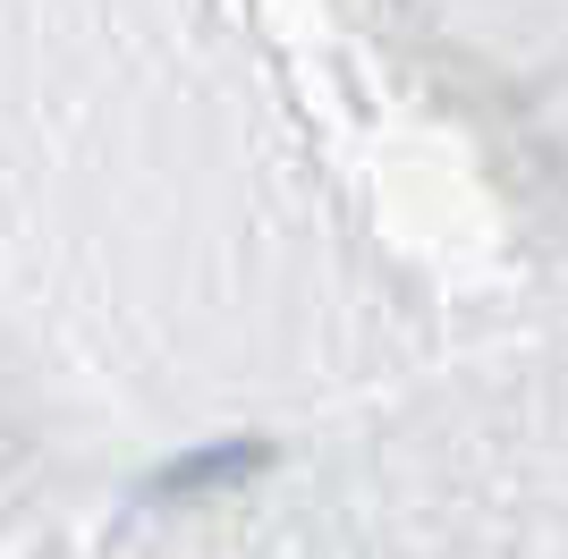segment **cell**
<instances>
[{"label":"cell","instance_id":"cell-1","mask_svg":"<svg viewBox=\"0 0 568 559\" xmlns=\"http://www.w3.org/2000/svg\"><path fill=\"white\" fill-rule=\"evenodd\" d=\"M263 466H272L263 441H213V449H195V458L162 466V475H153V500H204V491H230V484H246V475H263Z\"/></svg>","mask_w":568,"mask_h":559}]
</instances>
